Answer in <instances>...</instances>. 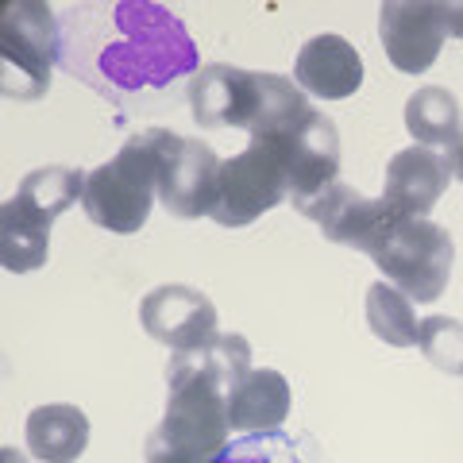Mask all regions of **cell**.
<instances>
[{"label":"cell","instance_id":"6da1fadb","mask_svg":"<svg viewBox=\"0 0 463 463\" xmlns=\"http://www.w3.org/2000/svg\"><path fill=\"white\" fill-rule=\"evenodd\" d=\"M58 66L112 100L166 93L170 85L190 81L201 70L197 43L185 24L151 0L74 5L58 16Z\"/></svg>","mask_w":463,"mask_h":463},{"label":"cell","instance_id":"8992f818","mask_svg":"<svg viewBox=\"0 0 463 463\" xmlns=\"http://www.w3.org/2000/svg\"><path fill=\"white\" fill-rule=\"evenodd\" d=\"M289 197V166L282 139L255 136L240 155L224 158L221 170V201L213 221L221 228H248L274 205Z\"/></svg>","mask_w":463,"mask_h":463},{"label":"cell","instance_id":"5b68a950","mask_svg":"<svg viewBox=\"0 0 463 463\" xmlns=\"http://www.w3.org/2000/svg\"><path fill=\"white\" fill-rule=\"evenodd\" d=\"M62 58L58 12L43 0H16L0 12V90L8 100H39Z\"/></svg>","mask_w":463,"mask_h":463},{"label":"cell","instance_id":"cb8c5ba5","mask_svg":"<svg viewBox=\"0 0 463 463\" xmlns=\"http://www.w3.org/2000/svg\"><path fill=\"white\" fill-rule=\"evenodd\" d=\"M444 24H448V35L463 39V0H448L444 5Z\"/></svg>","mask_w":463,"mask_h":463},{"label":"cell","instance_id":"7c38bea8","mask_svg":"<svg viewBox=\"0 0 463 463\" xmlns=\"http://www.w3.org/2000/svg\"><path fill=\"white\" fill-rule=\"evenodd\" d=\"M185 100L201 128H251L259 112V74L240 66H201L185 81Z\"/></svg>","mask_w":463,"mask_h":463},{"label":"cell","instance_id":"44dd1931","mask_svg":"<svg viewBox=\"0 0 463 463\" xmlns=\"http://www.w3.org/2000/svg\"><path fill=\"white\" fill-rule=\"evenodd\" d=\"M85 182H90V174H81L78 166H35L24 174L16 197L39 216L58 221L74 201L85 197Z\"/></svg>","mask_w":463,"mask_h":463},{"label":"cell","instance_id":"4fadbf2b","mask_svg":"<svg viewBox=\"0 0 463 463\" xmlns=\"http://www.w3.org/2000/svg\"><path fill=\"white\" fill-rule=\"evenodd\" d=\"M448 182H452V163L437 147H413L398 151L386 163V185L383 201H390V209H398L402 216H429L432 205L444 197Z\"/></svg>","mask_w":463,"mask_h":463},{"label":"cell","instance_id":"8fae6325","mask_svg":"<svg viewBox=\"0 0 463 463\" xmlns=\"http://www.w3.org/2000/svg\"><path fill=\"white\" fill-rule=\"evenodd\" d=\"M274 139H282V151H286L294 209L321 197L328 185L340 182V132L325 112H313L298 132L274 136Z\"/></svg>","mask_w":463,"mask_h":463},{"label":"cell","instance_id":"7a4b0ae2","mask_svg":"<svg viewBox=\"0 0 463 463\" xmlns=\"http://www.w3.org/2000/svg\"><path fill=\"white\" fill-rule=\"evenodd\" d=\"M251 371V344L216 332L205 347L174 352L166 364V413L147 437V463H213L232 440L228 390Z\"/></svg>","mask_w":463,"mask_h":463},{"label":"cell","instance_id":"7402d4cb","mask_svg":"<svg viewBox=\"0 0 463 463\" xmlns=\"http://www.w3.org/2000/svg\"><path fill=\"white\" fill-rule=\"evenodd\" d=\"M367 325L374 336L390 347H417V328H421V321H417V313H413V301L390 282H374L367 289Z\"/></svg>","mask_w":463,"mask_h":463},{"label":"cell","instance_id":"d4e9b609","mask_svg":"<svg viewBox=\"0 0 463 463\" xmlns=\"http://www.w3.org/2000/svg\"><path fill=\"white\" fill-rule=\"evenodd\" d=\"M448 163H452V174L463 182V136L452 143V147H448Z\"/></svg>","mask_w":463,"mask_h":463},{"label":"cell","instance_id":"52a82bcc","mask_svg":"<svg viewBox=\"0 0 463 463\" xmlns=\"http://www.w3.org/2000/svg\"><path fill=\"white\" fill-rule=\"evenodd\" d=\"M158 139V201L178 221L213 216L221 201V170L224 158L209 143L155 128Z\"/></svg>","mask_w":463,"mask_h":463},{"label":"cell","instance_id":"2e32d148","mask_svg":"<svg viewBox=\"0 0 463 463\" xmlns=\"http://www.w3.org/2000/svg\"><path fill=\"white\" fill-rule=\"evenodd\" d=\"M27 452L39 463H78L90 448V417L70 402H51L27 413Z\"/></svg>","mask_w":463,"mask_h":463},{"label":"cell","instance_id":"603a6c76","mask_svg":"<svg viewBox=\"0 0 463 463\" xmlns=\"http://www.w3.org/2000/svg\"><path fill=\"white\" fill-rule=\"evenodd\" d=\"M417 347L448 379L463 374V321H456V317H425L417 328Z\"/></svg>","mask_w":463,"mask_h":463},{"label":"cell","instance_id":"ffe728a7","mask_svg":"<svg viewBox=\"0 0 463 463\" xmlns=\"http://www.w3.org/2000/svg\"><path fill=\"white\" fill-rule=\"evenodd\" d=\"M213 463H328L325 448L306 432H248L228 440V448Z\"/></svg>","mask_w":463,"mask_h":463},{"label":"cell","instance_id":"30bf717a","mask_svg":"<svg viewBox=\"0 0 463 463\" xmlns=\"http://www.w3.org/2000/svg\"><path fill=\"white\" fill-rule=\"evenodd\" d=\"M216 321L221 317H216L213 298L185 282L158 286L139 301V325L147 328L151 340L170 347V352L205 347L216 336Z\"/></svg>","mask_w":463,"mask_h":463},{"label":"cell","instance_id":"277c9868","mask_svg":"<svg viewBox=\"0 0 463 463\" xmlns=\"http://www.w3.org/2000/svg\"><path fill=\"white\" fill-rule=\"evenodd\" d=\"M367 259L410 301L432 306L448 289V279H452L456 243L452 232L429 221V216H398Z\"/></svg>","mask_w":463,"mask_h":463},{"label":"cell","instance_id":"9c48e42d","mask_svg":"<svg viewBox=\"0 0 463 463\" xmlns=\"http://www.w3.org/2000/svg\"><path fill=\"white\" fill-rule=\"evenodd\" d=\"M298 213L309 216V221L325 232V240L344 243V248H355L364 255H371L374 248H379V240L390 232V224L402 216L398 209H390V201L364 197L355 185H347V182L328 185L321 197L298 205Z\"/></svg>","mask_w":463,"mask_h":463},{"label":"cell","instance_id":"484cf974","mask_svg":"<svg viewBox=\"0 0 463 463\" xmlns=\"http://www.w3.org/2000/svg\"><path fill=\"white\" fill-rule=\"evenodd\" d=\"M0 463H27V459L16 452V448H5V452H0Z\"/></svg>","mask_w":463,"mask_h":463},{"label":"cell","instance_id":"9a60e30c","mask_svg":"<svg viewBox=\"0 0 463 463\" xmlns=\"http://www.w3.org/2000/svg\"><path fill=\"white\" fill-rule=\"evenodd\" d=\"M289 383L282 371L251 367L243 379L228 390V425L232 432L248 437V432H274L289 417Z\"/></svg>","mask_w":463,"mask_h":463},{"label":"cell","instance_id":"e0dca14e","mask_svg":"<svg viewBox=\"0 0 463 463\" xmlns=\"http://www.w3.org/2000/svg\"><path fill=\"white\" fill-rule=\"evenodd\" d=\"M51 228L54 221L27 209L20 197L0 205V263L8 274L39 270L51 259Z\"/></svg>","mask_w":463,"mask_h":463},{"label":"cell","instance_id":"5bb4252c","mask_svg":"<svg viewBox=\"0 0 463 463\" xmlns=\"http://www.w3.org/2000/svg\"><path fill=\"white\" fill-rule=\"evenodd\" d=\"M294 81L309 97L321 100H347L364 85V58L344 35H313L306 47L298 51Z\"/></svg>","mask_w":463,"mask_h":463},{"label":"cell","instance_id":"d6986e66","mask_svg":"<svg viewBox=\"0 0 463 463\" xmlns=\"http://www.w3.org/2000/svg\"><path fill=\"white\" fill-rule=\"evenodd\" d=\"M317 109L309 105V93L294 78L282 74H259V112L255 124L248 128L255 136H289L309 120Z\"/></svg>","mask_w":463,"mask_h":463},{"label":"cell","instance_id":"ac0fdd59","mask_svg":"<svg viewBox=\"0 0 463 463\" xmlns=\"http://www.w3.org/2000/svg\"><path fill=\"white\" fill-rule=\"evenodd\" d=\"M405 132H410L421 147H452L463 136V112L456 93L444 85H425L405 100Z\"/></svg>","mask_w":463,"mask_h":463},{"label":"cell","instance_id":"3957f363","mask_svg":"<svg viewBox=\"0 0 463 463\" xmlns=\"http://www.w3.org/2000/svg\"><path fill=\"white\" fill-rule=\"evenodd\" d=\"M158 197V139L155 128H143L116 151L112 163L97 166L85 182L81 209L97 228L132 236L147 224Z\"/></svg>","mask_w":463,"mask_h":463},{"label":"cell","instance_id":"ba28073f","mask_svg":"<svg viewBox=\"0 0 463 463\" xmlns=\"http://www.w3.org/2000/svg\"><path fill=\"white\" fill-rule=\"evenodd\" d=\"M379 39L398 74H425L448 39L444 0H386L379 8Z\"/></svg>","mask_w":463,"mask_h":463}]
</instances>
